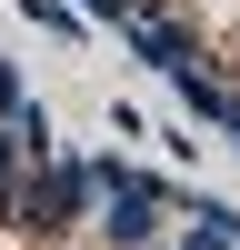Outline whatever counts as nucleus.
<instances>
[{
    "instance_id": "7ed1b4c3",
    "label": "nucleus",
    "mask_w": 240,
    "mask_h": 250,
    "mask_svg": "<svg viewBox=\"0 0 240 250\" xmlns=\"http://www.w3.org/2000/svg\"><path fill=\"white\" fill-rule=\"evenodd\" d=\"M160 80H170V100H180V110L200 120V130H220V110H230V80H220L210 60H200V50H190V60H170Z\"/></svg>"
},
{
    "instance_id": "f03ea898",
    "label": "nucleus",
    "mask_w": 240,
    "mask_h": 250,
    "mask_svg": "<svg viewBox=\"0 0 240 250\" xmlns=\"http://www.w3.org/2000/svg\"><path fill=\"white\" fill-rule=\"evenodd\" d=\"M120 50H130V60H150V70H170V60H190L200 40H190V20H170V10H150V0H140V10L120 20Z\"/></svg>"
},
{
    "instance_id": "39448f33",
    "label": "nucleus",
    "mask_w": 240,
    "mask_h": 250,
    "mask_svg": "<svg viewBox=\"0 0 240 250\" xmlns=\"http://www.w3.org/2000/svg\"><path fill=\"white\" fill-rule=\"evenodd\" d=\"M20 20H30V30H50V40H90V20H80L70 0H20Z\"/></svg>"
},
{
    "instance_id": "20e7f679",
    "label": "nucleus",
    "mask_w": 240,
    "mask_h": 250,
    "mask_svg": "<svg viewBox=\"0 0 240 250\" xmlns=\"http://www.w3.org/2000/svg\"><path fill=\"white\" fill-rule=\"evenodd\" d=\"M20 170H30V130L0 120V230H10V200H20Z\"/></svg>"
},
{
    "instance_id": "6e6552de",
    "label": "nucleus",
    "mask_w": 240,
    "mask_h": 250,
    "mask_svg": "<svg viewBox=\"0 0 240 250\" xmlns=\"http://www.w3.org/2000/svg\"><path fill=\"white\" fill-rule=\"evenodd\" d=\"M20 100H30V80H20V60H0V120H10Z\"/></svg>"
},
{
    "instance_id": "f257e3e1",
    "label": "nucleus",
    "mask_w": 240,
    "mask_h": 250,
    "mask_svg": "<svg viewBox=\"0 0 240 250\" xmlns=\"http://www.w3.org/2000/svg\"><path fill=\"white\" fill-rule=\"evenodd\" d=\"M90 170H100L90 230L110 240V250H160V240H170V220H180V180H160L150 160H130V150H90Z\"/></svg>"
},
{
    "instance_id": "423d86ee",
    "label": "nucleus",
    "mask_w": 240,
    "mask_h": 250,
    "mask_svg": "<svg viewBox=\"0 0 240 250\" xmlns=\"http://www.w3.org/2000/svg\"><path fill=\"white\" fill-rule=\"evenodd\" d=\"M70 10H80V20H90V30H120V20H130V10H140V0H70Z\"/></svg>"
},
{
    "instance_id": "0eeeda50",
    "label": "nucleus",
    "mask_w": 240,
    "mask_h": 250,
    "mask_svg": "<svg viewBox=\"0 0 240 250\" xmlns=\"http://www.w3.org/2000/svg\"><path fill=\"white\" fill-rule=\"evenodd\" d=\"M160 250H240V240H220V230H200V220H180V240H160Z\"/></svg>"
},
{
    "instance_id": "1a4fd4ad",
    "label": "nucleus",
    "mask_w": 240,
    "mask_h": 250,
    "mask_svg": "<svg viewBox=\"0 0 240 250\" xmlns=\"http://www.w3.org/2000/svg\"><path fill=\"white\" fill-rule=\"evenodd\" d=\"M220 140H230V150H240V90H230V110H220Z\"/></svg>"
}]
</instances>
